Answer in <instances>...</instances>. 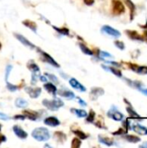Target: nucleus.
Wrapping results in <instances>:
<instances>
[{
  "label": "nucleus",
  "mask_w": 147,
  "mask_h": 148,
  "mask_svg": "<svg viewBox=\"0 0 147 148\" xmlns=\"http://www.w3.org/2000/svg\"><path fill=\"white\" fill-rule=\"evenodd\" d=\"M31 136L37 141L42 142L47 141L50 138L49 131L46 127H37L34 129L31 133Z\"/></svg>",
  "instance_id": "obj_1"
},
{
  "label": "nucleus",
  "mask_w": 147,
  "mask_h": 148,
  "mask_svg": "<svg viewBox=\"0 0 147 148\" xmlns=\"http://www.w3.org/2000/svg\"><path fill=\"white\" fill-rule=\"evenodd\" d=\"M42 103L47 109H49L50 111H57L58 109H60L61 108H62L64 106V102L59 98H55L53 100L44 99L42 101Z\"/></svg>",
  "instance_id": "obj_2"
},
{
  "label": "nucleus",
  "mask_w": 147,
  "mask_h": 148,
  "mask_svg": "<svg viewBox=\"0 0 147 148\" xmlns=\"http://www.w3.org/2000/svg\"><path fill=\"white\" fill-rule=\"evenodd\" d=\"M111 11L113 16H120L125 13L126 7L120 0H112Z\"/></svg>",
  "instance_id": "obj_3"
},
{
  "label": "nucleus",
  "mask_w": 147,
  "mask_h": 148,
  "mask_svg": "<svg viewBox=\"0 0 147 148\" xmlns=\"http://www.w3.org/2000/svg\"><path fill=\"white\" fill-rule=\"evenodd\" d=\"M36 49L38 50V53L41 55V56H42V60L43 61V62H47V63H49V65H51V66H53V67H55V68H60V65H59V63L50 56V55H49L48 53H46L45 51H43V50H42L41 49H39V48H36Z\"/></svg>",
  "instance_id": "obj_4"
},
{
  "label": "nucleus",
  "mask_w": 147,
  "mask_h": 148,
  "mask_svg": "<svg viewBox=\"0 0 147 148\" xmlns=\"http://www.w3.org/2000/svg\"><path fill=\"white\" fill-rule=\"evenodd\" d=\"M107 116L115 121H121L124 119V114L120 112L114 106L107 112Z\"/></svg>",
  "instance_id": "obj_5"
},
{
  "label": "nucleus",
  "mask_w": 147,
  "mask_h": 148,
  "mask_svg": "<svg viewBox=\"0 0 147 148\" xmlns=\"http://www.w3.org/2000/svg\"><path fill=\"white\" fill-rule=\"evenodd\" d=\"M101 32L102 33H105V34H107L108 36H111L113 37H115V38L120 37V35H121V33L118 29H114V28H113V27H111L109 25H104V26H102Z\"/></svg>",
  "instance_id": "obj_6"
},
{
  "label": "nucleus",
  "mask_w": 147,
  "mask_h": 148,
  "mask_svg": "<svg viewBox=\"0 0 147 148\" xmlns=\"http://www.w3.org/2000/svg\"><path fill=\"white\" fill-rule=\"evenodd\" d=\"M24 90L32 99L38 98L42 93V88L38 87H25Z\"/></svg>",
  "instance_id": "obj_7"
},
{
  "label": "nucleus",
  "mask_w": 147,
  "mask_h": 148,
  "mask_svg": "<svg viewBox=\"0 0 147 148\" xmlns=\"http://www.w3.org/2000/svg\"><path fill=\"white\" fill-rule=\"evenodd\" d=\"M125 33L126 34V36L133 40V41H139V42H144V38H143V35L139 34L138 31L136 30H133V29H126L125 31Z\"/></svg>",
  "instance_id": "obj_8"
},
{
  "label": "nucleus",
  "mask_w": 147,
  "mask_h": 148,
  "mask_svg": "<svg viewBox=\"0 0 147 148\" xmlns=\"http://www.w3.org/2000/svg\"><path fill=\"white\" fill-rule=\"evenodd\" d=\"M14 36H15V37L22 43V44H23L24 46H26V47H28V48H29V49H36V47L35 46V44H33L30 41H29L25 36H23V35H21V34H18V33H15L14 34Z\"/></svg>",
  "instance_id": "obj_9"
},
{
  "label": "nucleus",
  "mask_w": 147,
  "mask_h": 148,
  "mask_svg": "<svg viewBox=\"0 0 147 148\" xmlns=\"http://www.w3.org/2000/svg\"><path fill=\"white\" fill-rule=\"evenodd\" d=\"M69 84H70V86H71L73 88H75V89H76V90H78V91H80V92H86V91H87L86 87L83 86V85H82L80 82H78L75 78H70V80H69Z\"/></svg>",
  "instance_id": "obj_10"
},
{
  "label": "nucleus",
  "mask_w": 147,
  "mask_h": 148,
  "mask_svg": "<svg viewBox=\"0 0 147 148\" xmlns=\"http://www.w3.org/2000/svg\"><path fill=\"white\" fill-rule=\"evenodd\" d=\"M44 124L46 126H49V127H58L61 122L59 121L58 118L55 117V116H49V117H47L44 119L43 121Z\"/></svg>",
  "instance_id": "obj_11"
},
{
  "label": "nucleus",
  "mask_w": 147,
  "mask_h": 148,
  "mask_svg": "<svg viewBox=\"0 0 147 148\" xmlns=\"http://www.w3.org/2000/svg\"><path fill=\"white\" fill-rule=\"evenodd\" d=\"M12 130L14 132V134H16V137H18L19 139H22V140H25L27 137H28V134L26 131H24L22 127H20L19 126L16 125L12 127Z\"/></svg>",
  "instance_id": "obj_12"
},
{
  "label": "nucleus",
  "mask_w": 147,
  "mask_h": 148,
  "mask_svg": "<svg viewBox=\"0 0 147 148\" xmlns=\"http://www.w3.org/2000/svg\"><path fill=\"white\" fill-rule=\"evenodd\" d=\"M56 94L58 95H60L61 97L66 98L68 100H73L75 97V93L72 92V91H70V90H68V89H62V88H61V89L57 90V93Z\"/></svg>",
  "instance_id": "obj_13"
},
{
  "label": "nucleus",
  "mask_w": 147,
  "mask_h": 148,
  "mask_svg": "<svg viewBox=\"0 0 147 148\" xmlns=\"http://www.w3.org/2000/svg\"><path fill=\"white\" fill-rule=\"evenodd\" d=\"M104 94H105V91H104L103 88H93L91 89V92H90V98L93 101H95L100 96L103 95Z\"/></svg>",
  "instance_id": "obj_14"
},
{
  "label": "nucleus",
  "mask_w": 147,
  "mask_h": 148,
  "mask_svg": "<svg viewBox=\"0 0 147 148\" xmlns=\"http://www.w3.org/2000/svg\"><path fill=\"white\" fill-rule=\"evenodd\" d=\"M23 114L25 116V118L32 121H36L39 119V114L36 111L33 110H23Z\"/></svg>",
  "instance_id": "obj_15"
},
{
  "label": "nucleus",
  "mask_w": 147,
  "mask_h": 148,
  "mask_svg": "<svg viewBox=\"0 0 147 148\" xmlns=\"http://www.w3.org/2000/svg\"><path fill=\"white\" fill-rule=\"evenodd\" d=\"M132 129L139 135H147V127L140 124H134L132 126Z\"/></svg>",
  "instance_id": "obj_16"
},
{
  "label": "nucleus",
  "mask_w": 147,
  "mask_h": 148,
  "mask_svg": "<svg viewBox=\"0 0 147 148\" xmlns=\"http://www.w3.org/2000/svg\"><path fill=\"white\" fill-rule=\"evenodd\" d=\"M102 69L107 70V72H110L112 74H113L114 75L118 76V77H122V72L118 69L117 68L115 67H111V66H106V65H101Z\"/></svg>",
  "instance_id": "obj_17"
},
{
  "label": "nucleus",
  "mask_w": 147,
  "mask_h": 148,
  "mask_svg": "<svg viewBox=\"0 0 147 148\" xmlns=\"http://www.w3.org/2000/svg\"><path fill=\"white\" fill-rule=\"evenodd\" d=\"M43 88H44V89H45L48 93H49V94H51V95H56L57 88H56V86H55L53 82H46V83L44 84Z\"/></svg>",
  "instance_id": "obj_18"
},
{
  "label": "nucleus",
  "mask_w": 147,
  "mask_h": 148,
  "mask_svg": "<svg viewBox=\"0 0 147 148\" xmlns=\"http://www.w3.org/2000/svg\"><path fill=\"white\" fill-rule=\"evenodd\" d=\"M122 138L126 140L127 142H130V143H138L139 141H141V139L140 137L137 136V135H133V134H124L122 135Z\"/></svg>",
  "instance_id": "obj_19"
},
{
  "label": "nucleus",
  "mask_w": 147,
  "mask_h": 148,
  "mask_svg": "<svg viewBox=\"0 0 147 148\" xmlns=\"http://www.w3.org/2000/svg\"><path fill=\"white\" fill-rule=\"evenodd\" d=\"M98 140H99V141L101 144H104L105 146H107V147H111V146L114 145V140L113 139L109 138V137H107V136L99 135L98 136Z\"/></svg>",
  "instance_id": "obj_20"
},
{
  "label": "nucleus",
  "mask_w": 147,
  "mask_h": 148,
  "mask_svg": "<svg viewBox=\"0 0 147 148\" xmlns=\"http://www.w3.org/2000/svg\"><path fill=\"white\" fill-rule=\"evenodd\" d=\"M126 110L128 114V115L133 118V119H138V120H141L142 118L140 117V115L134 110V108H133L132 105H128L126 108Z\"/></svg>",
  "instance_id": "obj_21"
},
{
  "label": "nucleus",
  "mask_w": 147,
  "mask_h": 148,
  "mask_svg": "<svg viewBox=\"0 0 147 148\" xmlns=\"http://www.w3.org/2000/svg\"><path fill=\"white\" fill-rule=\"evenodd\" d=\"M54 139L58 141L59 143H64L66 140H67V135L63 133V132H61V131H57L54 134Z\"/></svg>",
  "instance_id": "obj_22"
},
{
  "label": "nucleus",
  "mask_w": 147,
  "mask_h": 148,
  "mask_svg": "<svg viewBox=\"0 0 147 148\" xmlns=\"http://www.w3.org/2000/svg\"><path fill=\"white\" fill-rule=\"evenodd\" d=\"M125 3H126V6L129 8V10H130L131 20H133L134 16H135V12H136V6H135V4L133 3L132 0H125Z\"/></svg>",
  "instance_id": "obj_23"
},
{
  "label": "nucleus",
  "mask_w": 147,
  "mask_h": 148,
  "mask_svg": "<svg viewBox=\"0 0 147 148\" xmlns=\"http://www.w3.org/2000/svg\"><path fill=\"white\" fill-rule=\"evenodd\" d=\"M23 24L24 26H26L27 28H29V29H31L33 32H36V30H37V25H36V23L34 21H32V20L25 19V20L23 21Z\"/></svg>",
  "instance_id": "obj_24"
},
{
  "label": "nucleus",
  "mask_w": 147,
  "mask_h": 148,
  "mask_svg": "<svg viewBox=\"0 0 147 148\" xmlns=\"http://www.w3.org/2000/svg\"><path fill=\"white\" fill-rule=\"evenodd\" d=\"M70 111L75 114L76 115L77 117L79 118H86L87 115H88V113L83 110V109H77V108H71Z\"/></svg>",
  "instance_id": "obj_25"
},
{
  "label": "nucleus",
  "mask_w": 147,
  "mask_h": 148,
  "mask_svg": "<svg viewBox=\"0 0 147 148\" xmlns=\"http://www.w3.org/2000/svg\"><path fill=\"white\" fill-rule=\"evenodd\" d=\"M15 105L19 108H25L26 107H28L29 102L23 98H17L15 101Z\"/></svg>",
  "instance_id": "obj_26"
},
{
  "label": "nucleus",
  "mask_w": 147,
  "mask_h": 148,
  "mask_svg": "<svg viewBox=\"0 0 147 148\" xmlns=\"http://www.w3.org/2000/svg\"><path fill=\"white\" fill-rule=\"evenodd\" d=\"M126 82L128 83L129 86H131L133 88H135L137 89H139L140 88L143 87V83L141 82H139V81H130L128 79H126Z\"/></svg>",
  "instance_id": "obj_27"
},
{
  "label": "nucleus",
  "mask_w": 147,
  "mask_h": 148,
  "mask_svg": "<svg viewBox=\"0 0 147 148\" xmlns=\"http://www.w3.org/2000/svg\"><path fill=\"white\" fill-rule=\"evenodd\" d=\"M72 132L77 136V138H79L80 140H86L88 138V135L87 134H85L83 131L80 130V129H76V130H72Z\"/></svg>",
  "instance_id": "obj_28"
},
{
  "label": "nucleus",
  "mask_w": 147,
  "mask_h": 148,
  "mask_svg": "<svg viewBox=\"0 0 147 148\" xmlns=\"http://www.w3.org/2000/svg\"><path fill=\"white\" fill-rule=\"evenodd\" d=\"M79 46H80L81 50L84 54H86V55H88V56H94V51H93L92 49H90L88 47H87L85 44H83V43H79Z\"/></svg>",
  "instance_id": "obj_29"
},
{
  "label": "nucleus",
  "mask_w": 147,
  "mask_h": 148,
  "mask_svg": "<svg viewBox=\"0 0 147 148\" xmlns=\"http://www.w3.org/2000/svg\"><path fill=\"white\" fill-rule=\"evenodd\" d=\"M53 29L57 31L58 33H60L61 35H63V36H69V29L68 28H59V27H56V26H53Z\"/></svg>",
  "instance_id": "obj_30"
},
{
  "label": "nucleus",
  "mask_w": 147,
  "mask_h": 148,
  "mask_svg": "<svg viewBox=\"0 0 147 148\" xmlns=\"http://www.w3.org/2000/svg\"><path fill=\"white\" fill-rule=\"evenodd\" d=\"M27 68L31 71V72H36V71H40V68L38 67V65L34 62L33 61H30L28 62L27 64Z\"/></svg>",
  "instance_id": "obj_31"
},
{
  "label": "nucleus",
  "mask_w": 147,
  "mask_h": 148,
  "mask_svg": "<svg viewBox=\"0 0 147 148\" xmlns=\"http://www.w3.org/2000/svg\"><path fill=\"white\" fill-rule=\"evenodd\" d=\"M95 116H96L95 112L93 109H91L89 111V113L88 114L87 117H86L87 122H88V123H94V120H95Z\"/></svg>",
  "instance_id": "obj_32"
},
{
  "label": "nucleus",
  "mask_w": 147,
  "mask_h": 148,
  "mask_svg": "<svg viewBox=\"0 0 147 148\" xmlns=\"http://www.w3.org/2000/svg\"><path fill=\"white\" fill-rule=\"evenodd\" d=\"M44 75L47 76L48 80H49V81H50L51 82H53L54 84H59V83H60V82H59L58 78L56 77V75H53V74H49V73H45Z\"/></svg>",
  "instance_id": "obj_33"
},
{
  "label": "nucleus",
  "mask_w": 147,
  "mask_h": 148,
  "mask_svg": "<svg viewBox=\"0 0 147 148\" xmlns=\"http://www.w3.org/2000/svg\"><path fill=\"white\" fill-rule=\"evenodd\" d=\"M31 73H32V75H31V82H30L32 85H35L37 82L41 74H40V71H36V72H31Z\"/></svg>",
  "instance_id": "obj_34"
},
{
  "label": "nucleus",
  "mask_w": 147,
  "mask_h": 148,
  "mask_svg": "<svg viewBox=\"0 0 147 148\" xmlns=\"http://www.w3.org/2000/svg\"><path fill=\"white\" fill-rule=\"evenodd\" d=\"M135 73L139 74V75H147V66H138Z\"/></svg>",
  "instance_id": "obj_35"
},
{
  "label": "nucleus",
  "mask_w": 147,
  "mask_h": 148,
  "mask_svg": "<svg viewBox=\"0 0 147 148\" xmlns=\"http://www.w3.org/2000/svg\"><path fill=\"white\" fill-rule=\"evenodd\" d=\"M81 146V141L79 138H74L71 142V147L72 148H79Z\"/></svg>",
  "instance_id": "obj_36"
},
{
  "label": "nucleus",
  "mask_w": 147,
  "mask_h": 148,
  "mask_svg": "<svg viewBox=\"0 0 147 148\" xmlns=\"http://www.w3.org/2000/svg\"><path fill=\"white\" fill-rule=\"evenodd\" d=\"M127 134V131L124 128V127H120L117 131H115V132H113V133H112V134L113 135H114V136H119V135H124V134Z\"/></svg>",
  "instance_id": "obj_37"
},
{
  "label": "nucleus",
  "mask_w": 147,
  "mask_h": 148,
  "mask_svg": "<svg viewBox=\"0 0 147 148\" xmlns=\"http://www.w3.org/2000/svg\"><path fill=\"white\" fill-rule=\"evenodd\" d=\"M122 127H124L127 132H128L129 130H131V129H132V126H131L130 121H129V120H125V121H123V122H122Z\"/></svg>",
  "instance_id": "obj_38"
},
{
  "label": "nucleus",
  "mask_w": 147,
  "mask_h": 148,
  "mask_svg": "<svg viewBox=\"0 0 147 148\" xmlns=\"http://www.w3.org/2000/svg\"><path fill=\"white\" fill-rule=\"evenodd\" d=\"M94 125L98 127V128H101V129H107V127L103 121V120H98L96 121V122H94Z\"/></svg>",
  "instance_id": "obj_39"
},
{
  "label": "nucleus",
  "mask_w": 147,
  "mask_h": 148,
  "mask_svg": "<svg viewBox=\"0 0 147 148\" xmlns=\"http://www.w3.org/2000/svg\"><path fill=\"white\" fill-rule=\"evenodd\" d=\"M6 85H7V88H8L10 92H15V91H16L17 88H18L17 86H16V85H14V84H12V83H10V82H6Z\"/></svg>",
  "instance_id": "obj_40"
},
{
  "label": "nucleus",
  "mask_w": 147,
  "mask_h": 148,
  "mask_svg": "<svg viewBox=\"0 0 147 148\" xmlns=\"http://www.w3.org/2000/svg\"><path fill=\"white\" fill-rule=\"evenodd\" d=\"M114 45H115L119 49H120V50H124L125 48H126L125 43H124L123 42H121V41H119V40H117V41L114 42Z\"/></svg>",
  "instance_id": "obj_41"
},
{
  "label": "nucleus",
  "mask_w": 147,
  "mask_h": 148,
  "mask_svg": "<svg viewBox=\"0 0 147 148\" xmlns=\"http://www.w3.org/2000/svg\"><path fill=\"white\" fill-rule=\"evenodd\" d=\"M11 69H12V66L11 65H8L6 67V70H5V82H8V78H9V75L10 74Z\"/></svg>",
  "instance_id": "obj_42"
},
{
  "label": "nucleus",
  "mask_w": 147,
  "mask_h": 148,
  "mask_svg": "<svg viewBox=\"0 0 147 148\" xmlns=\"http://www.w3.org/2000/svg\"><path fill=\"white\" fill-rule=\"evenodd\" d=\"M105 61V60H104ZM107 63H108V64H112V65H113V66H115V67H117V68H120V67H121L122 66V63H119V62H111V61H105Z\"/></svg>",
  "instance_id": "obj_43"
},
{
  "label": "nucleus",
  "mask_w": 147,
  "mask_h": 148,
  "mask_svg": "<svg viewBox=\"0 0 147 148\" xmlns=\"http://www.w3.org/2000/svg\"><path fill=\"white\" fill-rule=\"evenodd\" d=\"M76 99H77V101L79 102V104H80L81 106H82V107H86V106L88 105V104H87V102H86L84 100H82L81 97H77Z\"/></svg>",
  "instance_id": "obj_44"
},
{
  "label": "nucleus",
  "mask_w": 147,
  "mask_h": 148,
  "mask_svg": "<svg viewBox=\"0 0 147 148\" xmlns=\"http://www.w3.org/2000/svg\"><path fill=\"white\" fill-rule=\"evenodd\" d=\"M9 119H10V117H9L7 114H5L0 112V120H2V121H6V120H9Z\"/></svg>",
  "instance_id": "obj_45"
},
{
  "label": "nucleus",
  "mask_w": 147,
  "mask_h": 148,
  "mask_svg": "<svg viewBox=\"0 0 147 148\" xmlns=\"http://www.w3.org/2000/svg\"><path fill=\"white\" fill-rule=\"evenodd\" d=\"M6 140H7V138H6L3 134H0V145H1L2 143L6 142Z\"/></svg>",
  "instance_id": "obj_46"
},
{
  "label": "nucleus",
  "mask_w": 147,
  "mask_h": 148,
  "mask_svg": "<svg viewBox=\"0 0 147 148\" xmlns=\"http://www.w3.org/2000/svg\"><path fill=\"white\" fill-rule=\"evenodd\" d=\"M14 119H19V120H21V121H23V120H25L26 118H25V116L22 114H18V115L14 116Z\"/></svg>",
  "instance_id": "obj_47"
},
{
  "label": "nucleus",
  "mask_w": 147,
  "mask_h": 148,
  "mask_svg": "<svg viewBox=\"0 0 147 148\" xmlns=\"http://www.w3.org/2000/svg\"><path fill=\"white\" fill-rule=\"evenodd\" d=\"M39 79H40V81H41V82H48V78H47V76H46L45 75H40Z\"/></svg>",
  "instance_id": "obj_48"
},
{
  "label": "nucleus",
  "mask_w": 147,
  "mask_h": 148,
  "mask_svg": "<svg viewBox=\"0 0 147 148\" xmlns=\"http://www.w3.org/2000/svg\"><path fill=\"white\" fill-rule=\"evenodd\" d=\"M84 3H85L87 5H92V4H94V0H84Z\"/></svg>",
  "instance_id": "obj_49"
},
{
  "label": "nucleus",
  "mask_w": 147,
  "mask_h": 148,
  "mask_svg": "<svg viewBox=\"0 0 147 148\" xmlns=\"http://www.w3.org/2000/svg\"><path fill=\"white\" fill-rule=\"evenodd\" d=\"M143 38H144V42L147 43V29H146L143 33Z\"/></svg>",
  "instance_id": "obj_50"
},
{
  "label": "nucleus",
  "mask_w": 147,
  "mask_h": 148,
  "mask_svg": "<svg viewBox=\"0 0 147 148\" xmlns=\"http://www.w3.org/2000/svg\"><path fill=\"white\" fill-rule=\"evenodd\" d=\"M139 90H140V91H141V92H142L144 95H146L147 96V88H140Z\"/></svg>",
  "instance_id": "obj_51"
},
{
  "label": "nucleus",
  "mask_w": 147,
  "mask_h": 148,
  "mask_svg": "<svg viewBox=\"0 0 147 148\" xmlns=\"http://www.w3.org/2000/svg\"><path fill=\"white\" fill-rule=\"evenodd\" d=\"M139 27H140V28H142V29H147V21H146V24H144V25H139Z\"/></svg>",
  "instance_id": "obj_52"
},
{
  "label": "nucleus",
  "mask_w": 147,
  "mask_h": 148,
  "mask_svg": "<svg viewBox=\"0 0 147 148\" xmlns=\"http://www.w3.org/2000/svg\"><path fill=\"white\" fill-rule=\"evenodd\" d=\"M140 147H147V142H145V143H143L141 146H140Z\"/></svg>",
  "instance_id": "obj_53"
},
{
  "label": "nucleus",
  "mask_w": 147,
  "mask_h": 148,
  "mask_svg": "<svg viewBox=\"0 0 147 148\" xmlns=\"http://www.w3.org/2000/svg\"><path fill=\"white\" fill-rule=\"evenodd\" d=\"M1 48H2V44H1V42H0V49H1Z\"/></svg>",
  "instance_id": "obj_54"
},
{
  "label": "nucleus",
  "mask_w": 147,
  "mask_h": 148,
  "mask_svg": "<svg viewBox=\"0 0 147 148\" xmlns=\"http://www.w3.org/2000/svg\"><path fill=\"white\" fill-rule=\"evenodd\" d=\"M1 128H2V126H1V124H0V131H1Z\"/></svg>",
  "instance_id": "obj_55"
}]
</instances>
